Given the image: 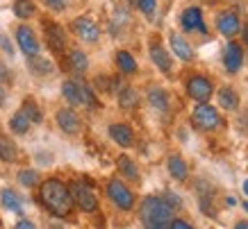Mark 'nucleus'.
Here are the masks:
<instances>
[{
  "label": "nucleus",
  "mask_w": 248,
  "mask_h": 229,
  "mask_svg": "<svg viewBox=\"0 0 248 229\" xmlns=\"http://www.w3.org/2000/svg\"><path fill=\"white\" fill-rule=\"evenodd\" d=\"M39 200L48 211L57 218H66L73 211V198L68 186L60 179H46L41 188H39Z\"/></svg>",
  "instance_id": "nucleus-1"
},
{
  "label": "nucleus",
  "mask_w": 248,
  "mask_h": 229,
  "mask_svg": "<svg viewBox=\"0 0 248 229\" xmlns=\"http://www.w3.org/2000/svg\"><path fill=\"white\" fill-rule=\"evenodd\" d=\"M143 229H169L173 222V209L157 195H148L139 207Z\"/></svg>",
  "instance_id": "nucleus-2"
},
{
  "label": "nucleus",
  "mask_w": 248,
  "mask_h": 229,
  "mask_svg": "<svg viewBox=\"0 0 248 229\" xmlns=\"http://www.w3.org/2000/svg\"><path fill=\"white\" fill-rule=\"evenodd\" d=\"M185 89H187V96L191 100L203 104V102H210V98L214 96V82H212V77H207L203 73H194L187 77Z\"/></svg>",
  "instance_id": "nucleus-3"
},
{
  "label": "nucleus",
  "mask_w": 248,
  "mask_h": 229,
  "mask_svg": "<svg viewBox=\"0 0 248 229\" xmlns=\"http://www.w3.org/2000/svg\"><path fill=\"white\" fill-rule=\"evenodd\" d=\"M191 123H194L196 129H201V132H214L218 125H221V116H218V111L212 107V104L203 102L198 104L191 114Z\"/></svg>",
  "instance_id": "nucleus-4"
},
{
  "label": "nucleus",
  "mask_w": 248,
  "mask_h": 229,
  "mask_svg": "<svg viewBox=\"0 0 248 229\" xmlns=\"http://www.w3.org/2000/svg\"><path fill=\"white\" fill-rule=\"evenodd\" d=\"M68 191H71L73 204H78V207L82 209V211H87V214H93V211L98 209L96 193H93V188H91L87 182H73V186H71Z\"/></svg>",
  "instance_id": "nucleus-5"
},
{
  "label": "nucleus",
  "mask_w": 248,
  "mask_h": 229,
  "mask_svg": "<svg viewBox=\"0 0 248 229\" xmlns=\"http://www.w3.org/2000/svg\"><path fill=\"white\" fill-rule=\"evenodd\" d=\"M107 198L114 202V207H119L121 211H130V209H135V193L130 191L128 186L119 182V179H112L109 184H107Z\"/></svg>",
  "instance_id": "nucleus-6"
},
{
  "label": "nucleus",
  "mask_w": 248,
  "mask_h": 229,
  "mask_svg": "<svg viewBox=\"0 0 248 229\" xmlns=\"http://www.w3.org/2000/svg\"><path fill=\"white\" fill-rule=\"evenodd\" d=\"M71 30L76 32L82 41H87V43H96L98 39H100V25L96 21H91L89 16L76 18V21L71 23Z\"/></svg>",
  "instance_id": "nucleus-7"
},
{
  "label": "nucleus",
  "mask_w": 248,
  "mask_h": 229,
  "mask_svg": "<svg viewBox=\"0 0 248 229\" xmlns=\"http://www.w3.org/2000/svg\"><path fill=\"white\" fill-rule=\"evenodd\" d=\"M180 25L185 32H201V34H210V28L203 21V12L201 7H187L180 14Z\"/></svg>",
  "instance_id": "nucleus-8"
},
{
  "label": "nucleus",
  "mask_w": 248,
  "mask_h": 229,
  "mask_svg": "<svg viewBox=\"0 0 248 229\" xmlns=\"http://www.w3.org/2000/svg\"><path fill=\"white\" fill-rule=\"evenodd\" d=\"M241 66H244V45L230 39L223 48V68L228 73H239Z\"/></svg>",
  "instance_id": "nucleus-9"
},
{
  "label": "nucleus",
  "mask_w": 248,
  "mask_h": 229,
  "mask_svg": "<svg viewBox=\"0 0 248 229\" xmlns=\"http://www.w3.org/2000/svg\"><path fill=\"white\" fill-rule=\"evenodd\" d=\"M44 34H46V43L50 45V50L62 55L66 50V32L62 30V25L53 21H44Z\"/></svg>",
  "instance_id": "nucleus-10"
},
{
  "label": "nucleus",
  "mask_w": 248,
  "mask_h": 229,
  "mask_svg": "<svg viewBox=\"0 0 248 229\" xmlns=\"http://www.w3.org/2000/svg\"><path fill=\"white\" fill-rule=\"evenodd\" d=\"M16 43H18V48L23 50V55H28V57H37L39 48H41L37 34H34L28 25H18V28H16Z\"/></svg>",
  "instance_id": "nucleus-11"
},
{
  "label": "nucleus",
  "mask_w": 248,
  "mask_h": 229,
  "mask_svg": "<svg viewBox=\"0 0 248 229\" xmlns=\"http://www.w3.org/2000/svg\"><path fill=\"white\" fill-rule=\"evenodd\" d=\"M217 30L218 34H223L226 39H232L237 37L241 32V21H239V16L234 14V12H221V14L217 16Z\"/></svg>",
  "instance_id": "nucleus-12"
},
{
  "label": "nucleus",
  "mask_w": 248,
  "mask_h": 229,
  "mask_svg": "<svg viewBox=\"0 0 248 229\" xmlns=\"http://www.w3.org/2000/svg\"><path fill=\"white\" fill-rule=\"evenodd\" d=\"M169 43L173 48V55L182 61H194V48L189 43L187 39L178 34V32H171V37H169Z\"/></svg>",
  "instance_id": "nucleus-13"
},
{
  "label": "nucleus",
  "mask_w": 248,
  "mask_h": 229,
  "mask_svg": "<svg viewBox=\"0 0 248 229\" xmlns=\"http://www.w3.org/2000/svg\"><path fill=\"white\" fill-rule=\"evenodd\" d=\"M151 59H153V64H155V66H157L159 71H162V73L169 75V73L173 71L171 55H169V52L164 50V45L159 43L157 39H155V41L151 43Z\"/></svg>",
  "instance_id": "nucleus-14"
},
{
  "label": "nucleus",
  "mask_w": 248,
  "mask_h": 229,
  "mask_svg": "<svg viewBox=\"0 0 248 229\" xmlns=\"http://www.w3.org/2000/svg\"><path fill=\"white\" fill-rule=\"evenodd\" d=\"M57 125L64 134H78L82 123H80V118H78V114L73 109H60L57 111Z\"/></svg>",
  "instance_id": "nucleus-15"
},
{
  "label": "nucleus",
  "mask_w": 248,
  "mask_h": 229,
  "mask_svg": "<svg viewBox=\"0 0 248 229\" xmlns=\"http://www.w3.org/2000/svg\"><path fill=\"white\" fill-rule=\"evenodd\" d=\"M109 136H112L121 148H130L135 143V132L130 125H123V123H114L109 125Z\"/></svg>",
  "instance_id": "nucleus-16"
},
{
  "label": "nucleus",
  "mask_w": 248,
  "mask_h": 229,
  "mask_svg": "<svg viewBox=\"0 0 248 229\" xmlns=\"http://www.w3.org/2000/svg\"><path fill=\"white\" fill-rule=\"evenodd\" d=\"M166 166H169V175H171L173 179L185 182V179L189 177V166L180 155H171L169 157V161H166Z\"/></svg>",
  "instance_id": "nucleus-17"
},
{
  "label": "nucleus",
  "mask_w": 248,
  "mask_h": 229,
  "mask_svg": "<svg viewBox=\"0 0 248 229\" xmlns=\"http://www.w3.org/2000/svg\"><path fill=\"white\" fill-rule=\"evenodd\" d=\"M217 100H218V107L226 111H234L239 107V93L230 86H221L217 93Z\"/></svg>",
  "instance_id": "nucleus-18"
},
{
  "label": "nucleus",
  "mask_w": 248,
  "mask_h": 229,
  "mask_svg": "<svg viewBox=\"0 0 248 229\" xmlns=\"http://www.w3.org/2000/svg\"><path fill=\"white\" fill-rule=\"evenodd\" d=\"M62 96L66 98L68 104H73V107H78V104H82V91H80V80H66L64 84H62Z\"/></svg>",
  "instance_id": "nucleus-19"
},
{
  "label": "nucleus",
  "mask_w": 248,
  "mask_h": 229,
  "mask_svg": "<svg viewBox=\"0 0 248 229\" xmlns=\"http://www.w3.org/2000/svg\"><path fill=\"white\" fill-rule=\"evenodd\" d=\"M68 66H71V71H76L78 75H82L89 68V57L82 50H71L68 52Z\"/></svg>",
  "instance_id": "nucleus-20"
},
{
  "label": "nucleus",
  "mask_w": 248,
  "mask_h": 229,
  "mask_svg": "<svg viewBox=\"0 0 248 229\" xmlns=\"http://www.w3.org/2000/svg\"><path fill=\"white\" fill-rule=\"evenodd\" d=\"M0 202H2V207L9 209V211H16V214H21L23 211V200L16 195V191L12 188H2L0 193Z\"/></svg>",
  "instance_id": "nucleus-21"
},
{
  "label": "nucleus",
  "mask_w": 248,
  "mask_h": 229,
  "mask_svg": "<svg viewBox=\"0 0 248 229\" xmlns=\"http://www.w3.org/2000/svg\"><path fill=\"white\" fill-rule=\"evenodd\" d=\"M116 66H119L121 73H125V75L137 73V61H135V57H132L128 50L116 52Z\"/></svg>",
  "instance_id": "nucleus-22"
},
{
  "label": "nucleus",
  "mask_w": 248,
  "mask_h": 229,
  "mask_svg": "<svg viewBox=\"0 0 248 229\" xmlns=\"http://www.w3.org/2000/svg\"><path fill=\"white\" fill-rule=\"evenodd\" d=\"M0 159L7 163H14L18 159V150L7 136H0Z\"/></svg>",
  "instance_id": "nucleus-23"
},
{
  "label": "nucleus",
  "mask_w": 248,
  "mask_h": 229,
  "mask_svg": "<svg viewBox=\"0 0 248 229\" xmlns=\"http://www.w3.org/2000/svg\"><path fill=\"white\" fill-rule=\"evenodd\" d=\"M116 166H119V170L125 175L128 179H132V182H137L139 179V170H137V163L130 159V157L125 155H121L119 157V161H116Z\"/></svg>",
  "instance_id": "nucleus-24"
},
{
  "label": "nucleus",
  "mask_w": 248,
  "mask_h": 229,
  "mask_svg": "<svg viewBox=\"0 0 248 229\" xmlns=\"http://www.w3.org/2000/svg\"><path fill=\"white\" fill-rule=\"evenodd\" d=\"M30 120H28V116L23 114L21 109L16 111L14 116H12V120H9V129L14 134H28V129H30Z\"/></svg>",
  "instance_id": "nucleus-25"
},
{
  "label": "nucleus",
  "mask_w": 248,
  "mask_h": 229,
  "mask_svg": "<svg viewBox=\"0 0 248 229\" xmlns=\"http://www.w3.org/2000/svg\"><path fill=\"white\" fill-rule=\"evenodd\" d=\"M14 14L18 18H32V16L37 14V5H34V0H16L14 2Z\"/></svg>",
  "instance_id": "nucleus-26"
},
{
  "label": "nucleus",
  "mask_w": 248,
  "mask_h": 229,
  "mask_svg": "<svg viewBox=\"0 0 248 229\" xmlns=\"http://www.w3.org/2000/svg\"><path fill=\"white\" fill-rule=\"evenodd\" d=\"M148 102L159 111H166L169 109V93L164 89H151L148 91Z\"/></svg>",
  "instance_id": "nucleus-27"
},
{
  "label": "nucleus",
  "mask_w": 248,
  "mask_h": 229,
  "mask_svg": "<svg viewBox=\"0 0 248 229\" xmlns=\"http://www.w3.org/2000/svg\"><path fill=\"white\" fill-rule=\"evenodd\" d=\"M21 111L25 114V116H28V120H30V123H41V120H44V116H41V109L37 107V102H34L32 98H28V100L23 102Z\"/></svg>",
  "instance_id": "nucleus-28"
},
{
  "label": "nucleus",
  "mask_w": 248,
  "mask_h": 229,
  "mask_svg": "<svg viewBox=\"0 0 248 229\" xmlns=\"http://www.w3.org/2000/svg\"><path fill=\"white\" fill-rule=\"evenodd\" d=\"M137 102H139V98H137V91H135V89H130V86L121 89V93H119V104L123 107V109H135Z\"/></svg>",
  "instance_id": "nucleus-29"
},
{
  "label": "nucleus",
  "mask_w": 248,
  "mask_h": 229,
  "mask_svg": "<svg viewBox=\"0 0 248 229\" xmlns=\"http://www.w3.org/2000/svg\"><path fill=\"white\" fill-rule=\"evenodd\" d=\"M30 68L32 73L37 75H50L55 71V66L48 59H41V57H30Z\"/></svg>",
  "instance_id": "nucleus-30"
},
{
  "label": "nucleus",
  "mask_w": 248,
  "mask_h": 229,
  "mask_svg": "<svg viewBox=\"0 0 248 229\" xmlns=\"http://www.w3.org/2000/svg\"><path fill=\"white\" fill-rule=\"evenodd\" d=\"M18 182H21L25 188L37 186L39 184V170H21V172H18Z\"/></svg>",
  "instance_id": "nucleus-31"
},
{
  "label": "nucleus",
  "mask_w": 248,
  "mask_h": 229,
  "mask_svg": "<svg viewBox=\"0 0 248 229\" xmlns=\"http://www.w3.org/2000/svg\"><path fill=\"white\" fill-rule=\"evenodd\" d=\"M135 7L146 16H153L157 12V0H135Z\"/></svg>",
  "instance_id": "nucleus-32"
},
{
  "label": "nucleus",
  "mask_w": 248,
  "mask_h": 229,
  "mask_svg": "<svg viewBox=\"0 0 248 229\" xmlns=\"http://www.w3.org/2000/svg\"><path fill=\"white\" fill-rule=\"evenodd\" d=\"M44 5L50 12H64L68 7V0H44Z\"/></svg>",
  "instance_id": "nucleus-33"
},
{
  "label": "nucleus",
  "mask_w": 248,
  "mask_h": 229,
  "mask_svg": "<svg viewBox=\"0 0 248 229\" xmlns=\"http://www.w3.org/2000/svg\"><path fill=\"white\" fill-rule=\"evenodd\" d=\"M166 202V204H169V207L171 209H180L182 207V202H180V198H178V195H175V193H166L164 198H162Z\"/></svg>",
  "instance_id": "nucleus-34"
},
{
  "label": "nucleus",
  "mask_w": 248,
  "mask_h": 229,
  "mask_svg": "<svg viewBox=\"0 0 248 229\" xmlns=\"http://www.w3.org/2000/svg\"><path fill=\"white\" fill-rule=\"evenodd\" d=\"M0 48H2L5 52H7L9 57L14 55V45H12V41H9L7 34H2V32H0Z\"/></svg>",
  "instance_id": "nucleus-35"
},
{
  "label": "nucleus",
  "mask_w": 248,
  "mask_h": 229,
  "mask_svg": "<svg viewBox=\"0 0 248 229\" xmlns=\"http://www.w3.org/2000/svg\"><path fill=\"white\" fill-rule=\"evenodd\" d=\"M169 229H196V227L191 225V222L182 220V218H178V220L173 218V222H171V227H169Z\"/></svg>",
  "instance_id": "nucleus-36"
},
{
  "label": "nucleus",
  "mask_w": 248,
  "mask_h": 229,
  "mask_svg": "<svg viewBox=\"0 0 248 229\" xmlns=\"http://www.w3.org/2000/svg\"><path fill=\"white\" fill-rule=\"evenodd\" d=\"M16 229H37V227H34L30 220H25V218H23V220L16 222Z\"/></svg>",
  "instance_id": "nucleus-37"
},
{
  "label": "nucleus",
  "mask_w": 248,
  "mask_h": 229,
  "mask_svg": "<svg viewBox=\"0 0 248 229\" xmlns=\"http://www.w3.org/2000/svg\"><path fill=\"white\" fill-rule=\"evenodd\" d=\"M234 229H248V220H237L234 222Z\"/></svg>",
  "instance_id": "nucleus-38"
},
{
  "label": "nucleus",
  "mask_w": 248,
  "mask_h": 229,
  "mask_svg": "<svg viewBox=\"0 0 248 229\" xmlns=\"http://www.w3.org/2000/svg\"><path fill=\"white\" fill-rule=\"evenodd\" d=\"M241 37H244V43L248 45V23H246V28H241Z\"/></svg>",
  "instance_id": "nucleus-39"
},
{
  "label": "nucleus",
  "mask_w": 248,
  "mask_h": 229,
  "mask_svg": "<svg viewBox=\"0 0 248 229\" xmlns=\"http://www.w3.org/2000/svg\"><path fill=\"white\" fill-rule=\"evenodd\" d=\"M226 204H230V207H234V204H237V200H234L232 195H228V198H226Z\"/></svg>",
  "instance_id": "nucleus-40"
},
{
  "label": "nucleus",
  "mask_w": 248,
  "mask_h": 229,
  "mask_svg": "<svg viewBox=\"0 0 248 229\" xmlns=\"http://www.w3.org/2000/svg\"><path fill=\"white\" fill-rule=\"evenodd\" d=\"M5 102V89H0V104Z\"/></svg>",
  "instance_id": "nucleus-41"
},
{
  "label": "nucleus",
  "mask_w": 248,
  "mask_h": 229,
  "mask_svg": "<svg viewBox=\"0 0 248 229\" xmlns=\"http://www.w3.org/2000/svg\"><path fill=\"white\" fill-rule=\"evenodd\" d=\"M241 191H244V193H246V195H248V179H246V182H244V188H241Z\"/></svg>",
  "instance_id": "nucleus-42"
},
{
  "label": "nucleus",
  "mask_w": 248,
  "mask_h": 229,
  "mask_svg": "<svg viewBox=\"0 0 248 229\" xmlns=\"http://www.w3.org/2000/svg\"><path fill=\"white\" fill-rule=\"evenodd\" d=\"M241 207H244V211H248V202H244V204H241Z\"/></svg>",
  "instance_id": "nucleus-43"
}]
</instances>
